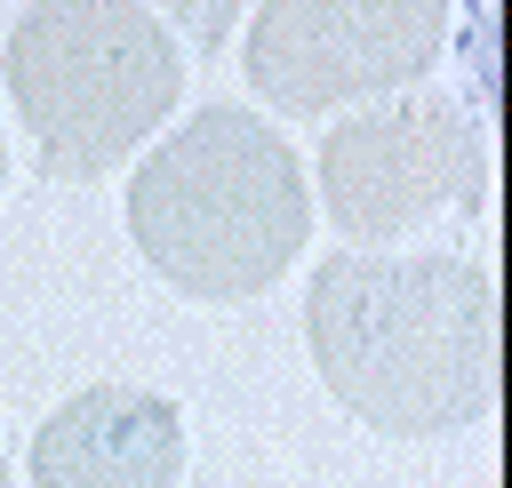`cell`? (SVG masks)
<instances>
[{
	"mask_svg": "<svg viewBox=\"0 0 512 488\" xmlns=\"http://www.w3.org/2000/svg\"><path fill=\"white\" fill-rule=\"evenodd\" d=\"M304 352L368 432H464L496 408V280L456 248H344L304 288Z\"/></svg>",
	"mask_w": 512,
	"mask_h": 488,
	"instance_id": "cell-1",
	"label": "cell"
},
{
	"mask_svg": "<svg viewBox=\"0 0 512 488\" xmlns=\"http://www.w3.org/2000/svg\"><path fill=\"white\" fill-rule=\"evenodd\" d=\"M144 8H152V16H168L176 32H192V40H200V56H208V48H224V40H232V24L248 16V0H144Z\"/></svg>",
	"mask_w": 512,
	"mask_h": 488,
	"instance_id": "cell-7",
	"label": "cell"
},
{
	"mask_svg": "<svg viewBox=\"0 0 512 488\" xmlns=\"http://www.w3.org/2000/svg\"><path fill=\"white\" fill-rule=\"evenodd\" d=\"M0 64L32 160L56 184L136 160L184 96V48L144 0H24Z\"/></svg>",
	"mask_w": 512,
	"mask_h": 488,
	"instance_id": "cell-3",
	"label": "cell"
},
{
	"mask_svg": "<svg viewBox=\"0 0 512 488\" xmlns=\"http://www.w3.org/2000/svg\"><path fill=\"white\" fill-rule=\"evenodd\" d=\"M128 240L192 304L264 296L312 240V184L296 144L248 104H200L136 160Z\"/></svg>",
	"mask_w": 512,
	"mask_h": 488,
	"instance_id": "cell-2",
	"label": "cell"
},
{
	"mask_svg": "<svg viewBox=\"0 0 512 488\" xmlns=\"http://www.w3.org/2000/svg\"><path fill=\"white\" fill-rule=\"evenodd\" d=\"M448 48V0H256L240 64L288 120L416 88Z\"/></svg>",
	"mask_w": 512,
	"mask_h": 488,
	"instance_id": "cell-5",
	"label": "cell"
},
{
	"mask_svg": "<svg viewBox=\"0 0 512 488\" xmlns=\"http://www.w3.org/2000/svg\"><path fill=\"white\" fill-rule=\"evenodd\" d=\"M0 488H16V480H8V456H0Z\"/></svg>",
	"mask_w": 512,
	"mask_h": 488,
	"instance_id": "cell-9",
	"label": "cell"
},
{
	"mask_svg": "<svg viewBox=\"0 0 512 488\" xmlns=\"http://www.w3.org/2000/svg\"><path fill=\"white\" fill-rule=\"evenodd\" d=\"M32 488H176L184 480V416L144 384H80L56 400L24 456Z\"/></svg>",
	"mask_w": 512,
	"mask_h": 488,
	"instance_id": "cell-6",
	"label": "cell"
},
{
	"mask_svg": "<svg viewBox=\"0 0 512 488\" xmlns=\"http://www.w3.org/2000/svg\"><path fill=\"white\" fill-rule=\"evenodd\" d=\"M0 184H8V128H0Z\"/></svg>",
	"mask_w": 512,
	"mask_h": 488,
	"instance_id": "cell-8",
	"label": "cell"
},
{
	"mask_svg": "<svg viewBox=\"0 0 512 488\" xmlns=\"http://www.w3.org/2000/svg\"><path fill=\"white\" fill-rule=\"evenodd\" d=\"M328 224L360 248H392L400 232L488 200V128L456 96H376L320 144Z\"/></svg>",
	"mask_w": 512,
	"mask_h": 488,
	"instance_id": "cell-4",
	"label": "cell"
}]
</instances>
